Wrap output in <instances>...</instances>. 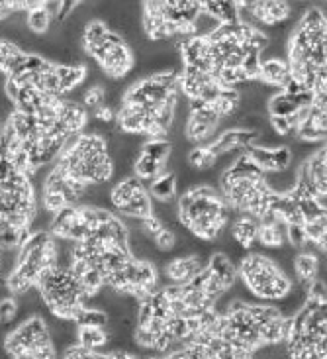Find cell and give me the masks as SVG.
Here are the masks:
<instances>
[{
	"label": "cell",
	"instance_id": "cell-3",
	"mask_svg": "<svg viewBox=\"0 0 327 359\" xmlns=\"http://www.w3.org/2000/svg\"><path fill=\"white\" fill-rule=\"evenodd\" d=\"M292 77L290 73V65L286 59H267V61H260L259 69V77L260 81L269 83L272 87H279L282 90V87L286 85V81Z\"/></svg>",
	"mask_w": 327,
	"mask_h": 359
},
{
	"label": "cell",
	"instance_id": "cell-1",
	"mask_svg": "<svg viewBox=\"0 0 327 359\" xmlns=\"http://www.w3.org/2000/svg\"><path fill=\"white\" fill-rule=\"evenodd\" d=\"M2 346L10 358L16 359H48L57 355L51 344L48 322L41 314H32L18 322L4 336Z\"/></svg>",
	"mask_w": 327,
	"mask_h": 359
},
{
	"label": "cell",
	"instance_id": "cell-10",
	"mask_svg": "<svg viewBox=\"0 0 327 359\" xmlns=\"http://www.w3.org/2000/svg\"><path fill=\"white\" fill-rule=\"evenodd\" d=\"M267 110L270 112V116H292L296 110H300L298 104L294 102V98L286 95V93H282L279 90L277 95H272V97L267 100Z\"/></svg>",
	"mask_w": 327,
	"mask_h": 359
},
{
	"label": "cell",
	"instance_id": "cell-8",
	"mask_svg": "<svg viewBox=\"0 0 327 359\" xmlns=\"http://www.w3.org/2000/svg\"><path fill=\"white\" fill-rule=\"evenodd\" d=\"M151 194L157 201H173L176 194V175L173 171H165L151 181Z\"/></svg>",
	"mask_w": 327,
	"mask_h": 359
},
{
	"label": "cell",
	"instance_id": "cell-9",
	"mask_svg": "<svg viewBox=\"0 0 327 359\" xmlns=\"http://www.w3.org/2000/svg\"><path fill=\"white\" fill-rule=\"evenodd\" d=\"M51 24H53V16L43 6H38V8H32L26 12V28L36 36H46L48 29L51 28Z\"/></svg>",
	"mask_w": 327,
	"mask_h": 359
},
{
	"label": "cell",
	"instance_id": "cell-13",
	"mask_svg": "<svg viewBox=\"0 0 327 359\" xmlns=\"http://www.w3.org/2000/svg\"><path fill=\"white\" fill-rule=\"evenodd\" d=\"M75 322L78 326H98V328H104L108 322V316L104 311H98V309H83L75 316Z\"/></svg>",
	"mask_w": 327,
	"mask_h": 359
},
{
	"label": "cell",
	"instance_id": "cell-5",
	"mask_svg": "<svg viewBox=\"0 0 327 359\" xmlns=\"http://www.w3.org/2000/svg\"><path fill=\"white\" fill-rule=\"evenodd\" d=\"M208 269L220 279L225 287H230L231 283L237 279V267L231 262L230 257L223 252H214L208 259Z\"/></svg>",
	"mask_w": 327,
	"mask_h": 359
},
{
	"label": "cell",
	"instance_id": "cell-4",
	"mask_svg": "<svg viewBox=\"0 0 327 359\" xmlns=\"http://www.w3.org/2000/svg\"><path fill=\"white\" fill-rule=\"evenodd\" d=\"M319 265V255L302 252L294 257V271H296V283L308 289L309 283L316 279Z\"/></svg>",
	"mask_w": 327,
	"mask_h": 359
},
{
	"label": "cell",
	"instance_id": "cell-14",
	"mask_svg": "<svg viewBox=\"0 0 327 359\" xmlns=\"http://www.w3.org/2000/svg\"><path fill=\"white\" fill-rule=\"evenodd\" d=\"M0 124H2V122H0Z\"/></svg>",
	"mask_w": 327,
	"mask_h": 359
},
{
	"label": "cell",
	"instance_id": "cell-7",
	"mask_svg": "<svg viewBox=\"0 0 327 359\" xmlns=\"http://www.w3.org/2000/svg\"><path fill=\"white\" fill-rule=\"evenodd\" d=\"M108 332L104 328H98V326H78L77 334V344L85 346L87 350L98 351L102 346L106 348Z\"/></svg>",
	"mask_w": 327,
	"mask_h": 359
},
{
	"label": "cell",
	"instance_id": "cell-2",
	"mask_svg": "<svg viewBox=\"0 0 327 359\" xmlns=\"http://www.w3.org/2000/svg\"><path fill=\"white\" fill-rule=\"evenodd\" d=\"M247 154H249L251 159L263 171H280V169H286L292 163V151L286 146L274 147V149H267V147L260 146H249L247 147Z\"/></svg>",
	"mask_w": 327,
	"mask_h": 359
},
{
	"label": "cell",
	"instance_id": "cell-6",
	"mask_svg": "<svg viewBox=\"0 0 327 359\" xmlns=\"http://www.w3.org/2000/svg\"><path fill=\"white\" fill-rule=\"evenodd\" d=\"M151 196L147 193V189H141L139 193H135L124 206L118 208V212L122 216H137V218H145L151 214Z\"/></svg>",
	"mask_w": 327,
	"mask_h": 359
},
{
	"label": "cell",
	"instance_id": "cell-12",
	"mask_svg": "<svg viewBox=\"0 0 327 359\" xmlns=\"http://www.w3.org/2000/svg\"><path fill=\"white\" fill-rule=\"evenodd\" d=\"M186 159H188V163H190L194 169L204 171V169H210V167L214 165L216 156L210 151V147L208 146H198V147H193V149L188 151Z\"/></svg>",
	"mask_w": 327,
	"mask_h": 359
},
{
	"label": "cell",
	"instance_id": "cell-11",
	"mask_svg": "<svg viewBox=\"0 0 327 359\" xmlns=\"http://www.w3.org/2000/svg\"><path fill=\"white\" fill-rule=\"evenodd\" d=\"M18 316V299L16 294H4L0 297V326H16Z\"/></svg>",
	"mask_w": 327,
	"mask_h": 359
}]
</instances>
